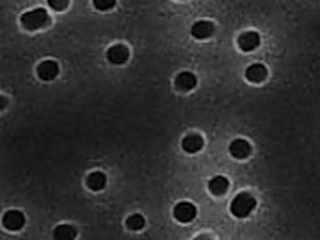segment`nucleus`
<instances>
[{
    "instance_id": "20e7f679",
    "label": "nucleus",
    "mask_w": 320,
    "mask_h": 240,
    "mask_svg": "<svg viewBox=\"0 0 320 240\" xmlns=\"http://www.w3.org/2000/svg\"><path fill=\"white\" fill-rule=\"evenodd\" d=\"M2 223H3V226H5L7 230L17 232V230H21V228L24 226V223H26V218H24V214L21 213V211L10 210V211H7V213L3 214Z\"/></svg>"
},
{
    "instance_id": "f8f14e48",
    "label": "nucleus",
    "mask_w": 320,
    "mask_h": 240,
    "mask_svg": "<svg viewBox=\"0 0 320 240\" xmlns=\"http://www.w3.org/2000/svg\"><path fill=\"white\" fill-rule=\"evenodd\" d=\"M230 153L233 154L235 158L243 160L252 153V146L249 141H245V139H235L230 146Z\"/></svg>"
},
{
    "instance_id": "0eeeda50",
    "label": "nucleus",
    "mask_w": 320,
    "mask_h": 240,
    "mask_svg": "<svg viewBox=\"0 0 320 240\" xmlns=\"http://www.w3.org/2000/svg\"><path fill=\"white\" fill-rule=\"evenodd\" d=\"M106 57H108V60H110L111 64H117V66H120V64H125L127 60H129L130 52H129V48H127L125 45H120V43H118V45L110 46Z\"/></svg>"
},
{
    "instance_id": "a211bd4d",
    "label": "nucleus",
    "mask_w": 320,
    "mask_h": 240,
    "mask_svg": "<svg viewBox=\"0 0 320 240\" xmlns=\"http://www.w3.org/2000/svg\"><path fill=\"white\" fill-rule=\"evenodd\" d=\"M48 6H50V9L53 10H63L69 7V0H46Z\"/></svg>"
},
{
    "instance_id": "1a4fd4ad",
    "label": "nucleus",
    "mask_w": 320,
    "mask_h": 240,
    "mask_svg": "<svg viewBox=\"0 0 320 240\" xmlns=\"http://www.w3.org/2000/svg\"><path fill=\"white\" fill-rule=\"evenodd\" d=\"M182 148L187 151V153H190V154L199 153V151H201L202 148H204L202 136H199V134H189V136H185V138H183V141H182Z\"/></svg>"
},
{
    "instance_id": "f03ea898",
    "label": "nucleus",
    "mask_w": 320,
    "mask_h": 240,
    "mask_svg": "<svg viewBox=\"0 0 320 240\" xmlns=\"http://www.w3.org/2000/svg\"><path fill=\"white\" fill-rule=\"evenodd\" d=\"M48 22H50V16L45 9L27 10L21 16V24L27 31H36L39 28H45Z\"/></svg>"
},
{
    "instance_id": "7ed1b4c3",
    "label": "nucleus",
    "mask_w": 320,
    "mask_h": 240,
    "mask_svg": "<svg viewBox=\"0 0 320 240\" xmlns=\"http://www.w3.org/2000/svg\"><path fill=\"white\" fill-rule=\"evenodd\" d=\"M173 216L175 220L180 223H190L195 220V216H197V208L194 206L192 202H178L177 206L173 208Z\"/></svg>"
},
{
    "instance_id": "f257e3e1",
    "label": "nucleus",
    "mask_w": 320,
    "mask_h": 240,
    "mask_svg": "<svg viewBox=\"0 0 320 240\" xmlns=\"http://www.w3.org/2000/svg\"><path fill=\"white\" fill-rule=\"evenodd\" d=\"M255 206H257V201H255L254 196L249 194V192H240L237 198L233 199L230 210L237 218H247L255 210Z\"/></svg>"
},
{
    "instance_id": "9d476101",
    "label": "nucleus",
    "mask_w": 320,
    "mask_h": 240,
    "mask_svg": "<svg viewBox=\"0 0 320 240\" xmlns=\"http://www.w3.org/2000/svg\"><path fill=\"white\" fill-rule=\"evenodd\" d=\"M245 78L249 79L250 82H255V84L264 82L267 79L266 66H262V64H252V66L245 72Z\"/></svg>"
},
{
    "instance_id": "f3484780",
    "label": "nucleus",
    "mask_w": 320,
    "mask_h": 240,
    "mask_svg": "<svg viewBox=\"0 0 320 240\" xmlns=\"http://www.w3.org/2000/svg\"><path fill=\"white\" fill-rule=\"evenodd\" d=\"M93 4L98 10H110L115 7L117 0H93Z\"/></svg>"
},
{
    "instance_id": "9b49d317",
    "label": "nucleus",
    "mask_w": 320,
    "mask_h": 240,
    "mask_svg": "<svg viewBox=\"0 0 320 240\" xmlns=\"http://www.w3.org/2000/svg\"><path fill=\"white\" fill-rule=\"evenodd\" d=\"M175 84H177V88L180 91H190L194 90L195 86H197V78H195L192 72H180L177 76V79H175Z\"/></svg>"
},
{
    "instance_id": "423d86ee",
    "label": "nucleus",
    "mask_w": 320,
    "mask_h": 240,
    "mask_svg": "<svg viewBox=\"0 0 320 240\" xmlns=\"http://www.w3.org/2000/svg\"><path fill=\"white\" fill-rule=\"evenodd\" d=\"M60 67L55 60H43L41 64L38 66V78L43 79V81H51L58 76Z\"/></svg>"
},
{
    "instance_id": "39448f33",
    "label": "nucleus",
    "mask_w": 320,
    "mask_h": 240,
    "mask_svg": "<svg viewBox=\"0 0 320 240\" xmlns=\"http://www.w3.org/2000/svg\"><path fill=\"white\" fill-rule=\"evenodd\" d=\"M261 45V36L257 31H245L238 36V46L243 52H252Z\"/></svg>"
},
{
    "instance_id": "6e6552de",
    "label": "nucleus",
    "mask_w": 320,
    "mask_h": 240,
    "mask_svg": "<svg viewBox=\"0 0 320 240\" xmlns=\"http://www.w3.org/2000/svg\"><path fill=\"white\" fill-rule=\"evenodd\" d=\"M214 33V24L211 21H197L192 26V36L197 40L211 38Z\"/></svg>"
},
{
    "instance_id": "4468645a",
    "label": "nucleus",
    "mask_w": 320,
    "mask_h": 240,
    "mask_svg": "<svg viewBox=\"0 0 320 240\" xmlns=\"http://www.w3.org/2000/svg\"><path fill=\"white\" fill-rule=\"evenodd\" d=\"M86 186L89 187L91 190H101L103 187L106 186L105 174H101V172H93V174H89L86 178Z\"/></svg>"
},
{
    "instance_id": "2eb2a0df",
    "label": "nucleus",
    "mask_w": 320,
    "mask_h": 240,
    "mask_svg": "<svg viewBox=\"0 0 320 240\" xmlns=\"http://www.w3.org/2000/svg\"><path fill=\"white\" fill-rule=\"evenodd\" d=\"M77 237V232L72 225H58L53 232L55 240H74Z\"/></svg>"
},
{
    "instance_id": "ddd939ff",
    "label": "nucleus",
    "mask_w": 320,
    "mask_h": 240,
    "mask_svg": "<svg viewBox=\"0 0 320 240\" xmlns=\"http://www.w3.org/2000/svg\"><path fill=\"white\" fill-rule=\"evenodd\" d=\"M228 189H230V182H228L226 177H221V175H218V177H213L209 180V190L211 194L214 196H225Z\"/></svg>"
},
{
    "instance_id": "dca6fc26",
    "label": "nucleus",
    "mask_w": 320,
    "mask_h": 240,
    "mask_svg": "<svg viewBox=\"0 0 320 240\" xmlns=\"http://www.w3.org/2000/svg\"><path fill=\"white\" fill-rule=\"evenodd\" d=\"M125 225L132 232H139V230H142L144 225H146V220H144L142 214H132V216L127 218Z\"/></svg>"
},
{
    "instance_id": "6ab92c4d",
    "label": "nucleus",
    "mask_w": 320,
    "mask_h": 240,
    "mask_svg": "<svg viewBox=\"0 0 320 240\" xmlns=\"http://www.w3.org/2000/svg\"><path fill=\"white\" fill-rule=\"evenodd\" d=\"M194 240H213V238L207 237V235H199V237H195Z\"/></svg>"
}]
</instances>
